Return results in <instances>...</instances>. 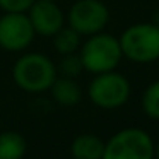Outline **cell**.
Wrapping results in <instances>:
<instances>
[{
	"instance_id": "6da1fadb",
	"label": "cell",
	"mask_w": 159,
	"mask_h": 159,
	"mask_svg": "<svg viewBox=\"0 0 159 159\" xmlns=\"http://www.w3.org/2000/svg\"><path fill=\"white\" fill-rule=\"evenodd\" d=\"M57 77V65L43 53H24L12 65V79L16 86L31 94L50 91Z\"/></svg>"
},
{
	"instance_id": "7a4b0ae2",
	"label": "cell",
	"mask_w": 159,
	"mask_h": 159,
	"mask_svg": "<svg viewBox=\"0 0 159 159\" xmlns=\"http://www.w3.org/2000/svg\"><path fill=\"white\" fill-rule=\"evenodd\" d=\"M79 57L84 70L96 75V74L115 70L120 65L123 53L118 38L101 31L93 36H87L86 41L80 43Z\"/></svg>"
},
{
	"instance_id": "3957f363",
	"label": "cell",
	"mask_w": 159,
	"mask_h": 159,
	"mask_svg": "<svg viewBox=\"0 0 159 159\" xmlns=\"http://www.w3.org/2000/svg\"><path fill=\"white\" fill-rule=\"evenodd\" d=\"M123 58L134 63H152L159 60V26L154 22H137L118 38Z\"/></svg>"
},
{
	"instance_id": "277c9868",
	"label": "cell",
	"mask_w": 159,
	"mask_h": 159,
	"mask_svg": "<svg viewBox=\"0 0 159 159\" xmlns=\"http://www.w3.org/2000/svg\"><path fill=\"white\" fill-rule=\"evenodd\" d=\"M103 159H154L152 137L142 128H123L104 142Z\"/></svg>"
},
{
	"instance_id": "5b68a950",
	"label": "cell",
	"mask_w": 159,
	"mask_h": 159,
	"mask_svg": "<svg viewBox=\"0 0 159 159\" xmlns=\"http://www.w3.org/2000/svg\"><path fill=\"white\" fill-rule=\"evenodd\" d=\"M87 96L98 108L116 110L130 98V82L125 75L115 70L96 74L87 87Z\"/></svg>"
},
{
	"instance_id": "8992f818",
	"label": "cell",
	"mask_w": 159,
	"mask_h": 159,
	"mask_svg": "<svg viewBox=\"0 0 159 159\" xmlns=\"http://www.w3.org/2000/svg\"><path fill=\"white\" fill-rule=\"evenodd\" d=\"M69 26L80 36L104 31L110 22V11L101 0H77L67 14Z\"/></svg>"
},
{
	"instance_id": "52a82bcc",
	"label": "cell",
	"mask_w": 159,
	"mask_h": 159,
	"mask_svg": "<svg viewBox=\"0 0 159 159\" xmlns=\"http://www.w3.org/2000/svg\"><path fill=\"white\" fill-rule=\"evenodd\" d=\"M36 33L26 12H5L0 17V48L22 52L33 43Z\"/></svg>"
},
{
	"instance_id": "ba28073f",
	"label": "cell",
	"mask_w": 159,
	"mask_h": 159,
	"mask_svg": "<svg viewBox=\"0 0 159 159\" xmlns=\"http://www.w3.org/2000/svg\"><path fill=\"white\" fill-rule=\"evenodd\" d=\"M26 12L34 33L39 36H53L65 24V16L55 2L34 0Z\"/></svg>"
},
{
	"instance_id": "9c48e42d",
	"label": "cell",
	"mask_w": 159,
	"mask_h": 159,
	"mask_svg": "<svg viewBox=\"0 0 159 159\" xmlns=\"http://www.w3.org/2000/svg\"><path fill=\"white\" fill-rule=\"evenodd\" d=\"M104 140L94 134H80L72 140L70 154L74 159H103Z\"/></svg>"
},
{
	"instance_id": "30bf717a",
	"label": "cell",
	"mask_w": 159,
	"mask_h": 159,
	"mask_svg": "<svg viewBox=\"0 0 159 159\" xmlns=\"http://www.w3.org/2000/svg\"><path fill=\"white\" fill-rule=\"evenodd\" d=\"M50 91L53 99L62 106H75L82 99L80 86L75 82V79H70V77H57Z\"/></svg>"
},
{
	"instance_id": "8fae6325",
	"label": "cell",
	"mask_w": 159,
	"mask_h": 159,
	"mask_svg": "<svg viewBox=\"0 0 159 159\" xmlns=\"http://www.w3.org/2000/svg\"><path fill=\"white\" fill-rule=\"evenodd\" d=\"M26 149V139L19 132L9 130L0 134V159H22Z\"/></svg>"
},
{
	"instance_id": "7c38bea8",
	"label": "cell",
	"mask_w": 159,
	"mask_h": 159,
	"mask_svg": "<svg viewBox=\"0 0 159 159\" xmlns=\"http://www.w3.org/2000/svg\"><path fill=\"white\" fill-rule=\"evenodd\" d=\"M53 38V46L60 55H69V53H75L80 48V34L77 31H74L70 26H63L60 28Z\"/></svg>"
},
{
	"instance_id": "4fadbf2b",
	"label": "cell",
	"mask_w": 159,
	"mask_h": 159,
	"mask_svg": "<svg viewBox=\"0 0 159 159\" xmlns=\"http://www.w3.org/2000/svg\"><path fill=\"white\" fill-rule=\"evenodd\" d=\"M142 111L152 120H159V80L151 82L144 89L140 99Z\"/></svg>"
},
{
	"instance_id": "5bb4252c",
	"label": "cell",
	"mask_w": 159,
	"mask_h": 159,
	"mask_svg": "<svg viewBox=\"0 0 159 159\" xmlns=\"http://www.w3.org/2000/svg\"><path fill=\"white\" fill-rule=\"evenodd\" d=\"M62 57H63V58L60 60L58 67H57V72H60V75H62V77L75 79V77L84 70L79 53H69V55H62Z\"/></svg>"
},
{
	"instance_id": "9a60e30c",
	"label": "cell",
	"mask_w": 159,
	"mask_h": 159,
	"mask_svg": "<svg viewBox=\"0 0 159 159\" xmlns=\"http://www.w3.org/2000/svg\"><path fill=\"white\" fill-rule=\"evenodd\" d=\"M34 0H0V9L4 12H26Z\"/></svg>"
},
{
	"instance_id": "2e32d148",
	"label": "cell",
	"mask_w": 159,
	"mask_h": 159,
	"mask_svg": "<svg viewBox=\"0 0 159 159\" xmlns=\"http://www.w3.org/2000/svg\"><path fill=\"white\" fill-rule=\"evenodd\" d=\"M152 22H154L156 26H159V9L154 12V17H152Z\"/></svg>"
},
{
	"instance_id": "e0dca14e",
	"label": "cell",
	"mask_w": 159,
	"mask_h": 159,
	"mask_svg": "<svg viewBox=\"0 0 159 159\" xmlns=\"http://www.w3.org/2000/svg\"><path fill=\"white\" fill-rule=\"evenodd\" d=\"M154 159H159V142L154 144Z\"/></svg>"
},
{
	"instance_id": "ac0fdd59",
	"label": "cell",
	"mask_w": 159,
	"mask_h": 159,
	"mask_svg": "<svg viewBox=\"0 0 159 159\" xmlns=\"http://www.w3.org/2000/svg\"><path fill=\"white\" fill-rule=\"evenodd\" d=\"M45 2H57V0H45Z\"/></svg>"
}]
</instances>
